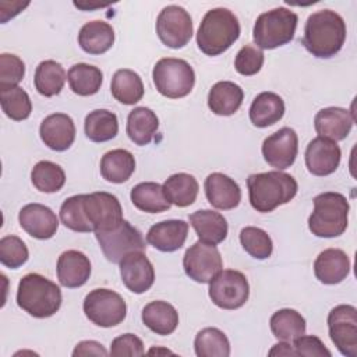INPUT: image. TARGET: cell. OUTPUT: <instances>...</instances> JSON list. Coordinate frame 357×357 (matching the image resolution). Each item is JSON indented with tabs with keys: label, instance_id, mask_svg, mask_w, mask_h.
Masks as SVG:
<instances>
[{
	"label": "cell",
	"instance_id": "47",
	"mask_svg": "<svg viewBox=\"0 0 357 357\" xmlns=\"http://www.w3.org/2000/svg\"><path fill=\"white\" fill-rule=\"evenodd\" d=\"M110 356L121 357V356H142L145 353L142 340L134 333H124L113 339L110 344Z\"/></svg>",
	"mask_w": 357,
	"mask_h": 357
},
{
	"label": "cell",
	"instance_id": "15",
	"mask_svg": "<svg viewBox=\"0 0 357 357\" xmlns=\"http://www.w3.org/2000/svg\"><path fill=\"white\" fill-rule=\"evenodd\" d=\"M298 152V138L293 128L283 127L264 139L262 155L272 167L284 170L290 167Z\"/></svg>",
	"mask_w": 357,
	"mask_h": 357
},
{
	"label": "cell",
	"instance_id": "9",
	"mask_svg": "<svg viewBox=\"0 0 357 357\" xmlns=\"http://www.w3.org/2000/svg\"><path fill=\"white\" fill-rule=\"evenodd\" d=\"M95 237L107 261L113 264H119L130 252L145 251L146 247L141 231L124 219L113 229L95 231Z\"/></svg>",
	"mask_w": 357,
	"mask_h": 357
},
{
	"label": "cell",
	"instance_id": "49",
	"mask_svg": "<svg viewBox=\"0 0 357 357\" xmlns=\"http://www.w3.org/2000/svg\"><path fill=\"white\" fill-rule=\"evenodd\" d=\"M107 350L99 343V342H95V340H82L79 342L74 351H73V356L77 357V356H107Z\"/></svg>",
	"mask_w": 357,
	"mask_h": 357
},
{
	"label": "cell",
	"instance_id": "10",
	"mask_svg": "<svg viewBox=\"0 0 357 357\" xmlns=\"http://www.w3.org/2000/svg\"><path fill=\"white\" fill-rule=\"evenodd\" d=\"M250 296V284L240 271H220L209 284V298L223 310H237L243 307Z\"/></svg>",
	"mask_w": 357,
	"mask_h": 357
},
{
	"label": "cell",
	"instance_id": "39",
	"mask_svg": "<svg viewBox=\"0 0 357 357\" xmlns=\"http://www.w3.org/2000/svg\"><path fill=\"white\" fill-rule=\"evenodd\" d=\"M194 350L198 357H229L230 343L220 329L204 328L195 336Z\"/></svg>",
	"mask_w": 357,
	"mask_h": 357
},
{
	"label": "cell",
	"instance_id": "23",
	"mask_svg": "<svg viewBox=\"0 0 357 357\" xmlns=\"http://www.w3.org/2000/svg\"><path fill=\"white\" fill-rule=\"evenodd\" d=\"M188 234V223L181 219L159 222L146 233V241L162 252H174L180 250Z\"/></svg>",
	"mask_w": 357,
	"mask_h": 357
},
{
	"label": "cell",
	"instance_id": "12",
	"mask_svg": "<svg viewBox=\"0 0 357 357\" xmlns=\"http://www.w3.org/2000/svg\"><path fill=\"white\" fill-rule=\"evenodd\" d=\"M329 337L346 357H357V310L349 304H340L328 315Z\"/></svg>",
	"mask_w": 357,
	"mask_h": 357
},
{
	"label": "cell",
	"instance_id": "17",
	"mask_svg": "<svg viewBox=\"0 0 357 357\" xmlns=\"http://www.w3.org/2000/svg\"><path fill=\"white\" fill-rule=\"evenodd\" d=\"M342 158L340 146L328 138L317 137L307 145L305 166L314 176H329L336 172Z\"/></svg>",
	"mask_w": 357,
	"mask_h": 357
},
{
	"label": "cell",
	"instance_id": "7",
	"mask_svg": "<svg viewBox=\"0 0 357 357\" xmlns=\"http://www.w3.org/2000/svg\"><path fill=\"white\" fill-rule=\"evenodd\" d=\"M153 84L158 92L170 99L187 96L195 84L192 67L183 59H160L152 71Z\"/></svg>",
	"mask_w": 357,
	"mask_h": 357
},
{
	"label": "cell",
	"instance_id": "50",
	"mask_svg": "<svg viewBox=\"0 0 357 357\" xmlns=\"http://www.w3.org/2000/svg\"><path fill=\"white\" fill-rule=\"evenodd\" d=\"M269 356H296V353L290 343L282 340L269 350Z\"/></svg>",
	"mask_w": 357,
	"mask_h": 357
},
{
	"label": "cell",
	"instance_id": "38",
	"mask_svg": "<svg viewBox=\"0 0 357 357\" xmlns=\"http://www.w3.org/2000/svg\"><path fill=\"white\" fill-rule=\"evenodd\" d=\"M269 326L273 336L283 342H291L304 335L307 328L304 317L291 308H283L273 312L269 319Z\"/></svg>",
	"mask_w": 357,
	"mask_h": 357
},
{
	"label": "cell",
	"instance_id": "6",
	"mask_svg": "<svg viewBox=\"0 0 357 357\" xmlns=\"http://www.w3.org/2000/svg\"><path fill=\"white\" fill-rule=\"evenodd\" d=\"M298 17L286 7H278L258 15L252 38L258 49H276L293 40Z\"/></svg>",
	"mask_w": 357,
	"mask_h": 357
},
{
	"label": "cell",
	"instance_id": "45",
	"mask_svg": "<svg viewBox=\"0 0 357 357\" xmlns=\"http://www.w3.org/2000/svg\"><path fill=\"white\" fill-rule=\"evenodd\" d=\"M25 75L24 61L10 53L0 54V89L18 86Z\"/></svg>",
	"mask_w": 357,
	"mask_h": 357
},
{
	"label": "cell",
	"instance_id": "5",
	"mask_svg": "<svg viewBox=\"0 0 357 357\" xmlns=\"http://www.w3.org/2000/svg\"><path fill=\"white\" fill-rule=\"evenodd\" d=\"M349 201L340 192H322L314 198V211L308 218L310 231L322 238L339 237L347 229Z\"/></svg>",
	"mask_w": 357,
	"mask_h": 357
},
{
	"label": "cell",
	"instance_id": "20",
	"mask_svg": "<svg viewBox=\"0 0 357 357\" xmlns=\"http://www.w3.org/2000/svg\"><path fill=\"white\" fill-rule=\"evenodd\" d=\"M204 188L208 202L216 209L230 211L238 206L241 201L240 185L223 173H211L205 178Z\"/></svg>",
	"mask_w": 357,
	"mask_h": 357
},
{
	"label": "cell",
	"instance_id": "30",
	"mask_svg": "<svg viewBox=\"0 0 357 357\" xmlns=\"http://www.w3.org/2000/svg\"><path fill=\"white\" fill-rule=\"evenodd\" d=\"M248 114L255 127H269L283 117L284 102L275 92H261L254 98Z\"/></svg>",
	"mask_w": 357,
	"mask_h": 357
},
{
	"label": "cell",
	"instance_id": "44",
	"mask_svg": "<svg viewBox=\"0 0 357 357\" xmlns=\"http://www.w3.org/2000/svg\"><path fill=\"white\" fill-rule=\"evenodd\" d=\"M29 258L25 243L17 236H4L0 240V262L11 269L22 266Z\"/></svg>",
	"mask_w": 357,
	"mask_h": 357
},
{
	"label": "cell",
	"instance_id": "8",
	"mask_svg": "<svg viewBox=\"0 0 357 357\" xmlns=\"http://www.w3.org/2000/svg\"><path fill=\"white\" fill-rule=\"evenodd\" d=\"M86 318L102 328L121 324L127 315L124 298L109 289H95L86 294L82 304Z\"/></svg>",
	"mask_w": 357,
	"mask_h": 357
},
{
	"label": "cell",
	"instance_id": "31",
	"mask_svg": "<svg viewBox=\"0 0 357 357\" xmlns=\"http://www.w3.org/2000/svg\"><path fill=\"white\" fill-rule=\"evenodd\" d=\"M135 170L134 155L127 149H112L100 159L102 177L114 184L127 181Z\"/></svg>",
	"mask_w": 357,
	"mask_h": 357
},
{
	"label": "cell",
	"instance_id": "24",
	"mask_svg": "<svg viewBox=\"0 0 357 357\" xmlns=\"http://www.w3.org/2000/svg\"><path fill=\"white\" fill-rule=\"evenodd\" d=\"M350 272L349 255L340 248H326L314 261V273L324 284H337Z\"/></svg>",
	"mask_w": 357,
	"mask_h": 357
},
{
	"label": "cell",
	"instance_id": "32",
	"mask_svg": "<svg viewBox=\"0 0 357 357\" xmlns=\"http://www.w3.org/2000/svg\"><path fill=\"white\" fill-rule=\"evenodd\" d=\"M198 181L188 173H176L166 178L163 191L167 201L178 208H185L194 204L198 195Z\"/></svg>",
	"mask_w": 357,
	"mask_h": 357
},
{
	"label": "cell",
	"instance_id": "4",
	"mask_svg": "<svg viewBox=\"0 0 357 357\" xmlns=\"http://www.w3.org/2000/svg\"><path fill=\"white\" fill-rule=\"evenodd\" d=\"M17 304L35 318H49L61 307V290L47 278L28 273L18 283Z\"/></svg>",
	"mask_w": 357,
	"mask_h": 357
},
{
	"label": "cell",
	"instance_id": "34",
	"mask_svg": "<svg viewBox=\"0 0 357 357\" xmlns=\"http://www.w3.org/2000/svg\"><path fill=\"white\" fill-rule=\"evenodd\" d=\"M70 89L79 96L95 95L103 82V73L100 68L86 63H78L70 67L67 73Z\"/></svg>",
	"mask_w": 357,
	"mask_h": 357
},
{
	"label": "cell",
	"instance_id": "18",
	"mask_svg": "<svg viewBox=\"0 0 357 357\" xmlns=\"http://www.w3.org/2000/svg\"><path fill=\"white\" fill-rule=\"evenodd\" d=\"M20 226L33 238L47 240L52 238L59 227L56 213L46 205L28 204L21 208L18 213Z\"/></svg>",
	"mask_w": 357,
	"mask_h": 357
},
{
	"label": "cell",
	"instance_id": "41",
	"mask_svg": "<svg viewBox=\"0 0 357 357\" xmlns=\"http://www.w3.org/2000/svg\"><path fill=\"white\" fill-rule=\"evenodd\" d=\"M0 103L4 114L15 121H22L31 116L32 102L21 86L0 89Z\"/></svg>",
	"mask_w": 357,
	"mask_h": 357
},
{
	"label": "cell",
	"instance_id": "35",
	"mask_svg": "<svg viewBox=\"0 0 357 357\" xmlns=\"http://www.w3.org/2000/svg\"><path fill=\"white\" fill-rule=\"evenodd\" d=\"M112 95L123 105H135L144 96V84L141 77L128 68H120L114 73L110 84Z\"/></svg>",
	"mask_w": 357,
	"mask_h": 357
},
{
	"label": "cell",
	"instance_id": "28",
	"mask_svg": "<svg viewBox=\"0 0 357 357\" xmlns=\"http://www.w3.org/2000/svg\"><path fill=\"white\" fill-rule=\"evenodd\" d=\"M114 43V29L105 21H89L78 33V45L88 54H103Z\"/></svg>",
	"mask_w": 357,
	"mask_h": 357
},
{
	"label": "cell",
	"instance_id": "33",
	"mask_svg": "<svg viewBox=\"0 0 357 357\" xmlns=\"http://www.w3.org/2000/svg\"><path fill=\"white\" fill-rule=\"evenodd\" d=\"M134 206L146 213H159L170 208L163 185L153 181H144L132 187L130 194Z\"/></svg>",
	"mask_w": 357,
	"mask_h": 357
},
{
	"label": "cell",
	"instance_id": "40",
	"mask_svg": "<svg viewBox=\"0 0 357 357\" xmlns=\"http://www.w3.org/2000/svg\"><path fill=\"white\" fill-rule=\"evenodd\" d=\"M31 180L36 190L50 194L63 188L66 183V174L57 163L50 160H40L33 166L31 172Z\"/></svg>",
	"mask_w": 357,
	"mask_h": 357
},
{
	"label": "cell",
	"instance_id": "21",
	"mask_svg": "<svg viewBox=\"0 0 357 357\" xmlns=\"http://www.w3.org/2000/svg\"><path fill=\"white\" fill-rule=\"evenodd\" d=\"M354 124V114L343 107H325L321 109L314 119V126L318 137L332 141L344 139Z\"/></svg>",
	"mask_w": 357,
	"mask_h": 357
},
{
	"label": "cell",
	"instance_id": "3",
	"mask_svg": "<svg viewBox=\"0 0 357 357\" xmlns=\"http://www.w3.org/2000/svg\"><path fill=\"white\" fill-rule=\"evenodd\" d=\"M240 36V22L233 11L218 7L209 10L198 28L197 45L208 56L226 52Z\"/></svg>",
	"mask_w": 357,
	"mask_h": 357
},
{
	"label": "cell",
	"instance_id": "27",
	"mask_svg": "<svg viewBox=\"0 0 357 357\" xmlns=\"http://www.w3.org/2000/svg\"><path fill=\"white\" fill-rule=\"evenodd\" d=\"M141 318L146 328L162 336L173 333L178 325V312L172 304L162 300L148 303L142 308Z\"/></svg>",
	"mask_w": 357,
	"mask_h": 357
},
{
	"label": "cell",
	"instance_id": "36",
	"mask_svg": "<svg viewBox=\"0 0 357 357\" xmlns=\"http://www.w3.org/2000/svg\"><path fill=\"white\" fill-rule=\"evenodd\" d=\"M85 135L92 142H106L113 139L119 132L117 116L106 109H96L86 114Z\"/></svg>",
	"mask_w": 357,
	"mask_h": 357
},
{
	"label": "cell",
	"instance_id": "29",
	"mask_svg": "<svg viewBox=\"0 0 357 357\" xmlns=\"http://www.w3.org/2000/svg\"><path fill=\"white\" fill-rule=\"evenodd\" d=\"M159 127V119L153 110L145 106L132 109L127 117L126 131L128 138L139 146L148 145Z\"/></svg>",
	"mask_w": 357,
	"mask_h": 357
},
{
	"label": "cell",
	"instance_id": "11",
	"mask_svg": "<svg viewBox=\"0 0 357 357\" xmlns=\"http://www.w3.org/2000/svg\"><path fill=\"white\" fill-rule=\"evenodd\" d=\"M156 33L167 47L181 49L191 40L194 33L192 20L183 7L167 6L158 15Z\"/></svg>",
	"mask_w": 357,
	"mask_h": 357
},
{
	"label": "cell",
	"instance_id": "48",
	"mask_svg": "<svg viewBox=\"0 0 357 357\" xmlns=\"http://www.w3.org/2000/svg\"><path fill=\"white\" fill-rule=\"evenodd\" d=\"M296 356L305 357H331V351L325 347L322 340L314 335H301L293 340Z\"/></svg>",
	"mask_w": 357,
	"mask_h": 357
},
{
	"label": "cell",
	"instance_id": "26",
	"mask_svg": "<svg viewBox=\"0 0 357 357\" xmlns=\"http://www.w3.org/2000/svg\"><path fill=\"white\" fill-rule=\"evenodd\" d=\"M244 99V92L240 85L231 81L216 82L208 93V107L218 116L234 114Z\"/></svg>",
	"mask_w": 357,
	"mask_h": 357
},
{
	"label": "cell",
	"instance_id": "25",
	"mask_svg": "<svg viewBox=\"0 0 357 357\" xmlns=\"http://www.w3.org/2000/svg\"><path fill=\"white\" fill-rule=\"evenodd\" d=\"M198 238L208 244H219L227 236V222L219 212L212 209H199L188 216Z\"/></svg>",
	"mask_w": 357,
	"mask_h": 357
},
{
	"label": "cell",
	"instance_id": "13",
	"mask_svg": "<svg viewBox=\"0 0 357 357\" xmlns=\"http://www.w3.org/2000/svg\"><path fill=\"white\" fill-rule=\"evenodd\" d=\"M183 268L185 275L194 282L211 283L222 271L223 261L219 250L213 244L199 240L187 248L183 258Z\"/></svg>",
	"mask_w": 357,
	"mask_h": 357
},
{
	"label": "cell",
	"instance_id": "43",
	"mask_svg": "<svg viewBox=\"0 0 357 357\" xmlns=\"http://www.w3.org/2000/svg\"><path fill=\"white\" fill-rule=\"evenodd\" d=\"M240 243L245 252L255 259H266L271 257L273 244L269 234L255 226H247L240 231Z\"/></svg>",
	"mask_w": 357,
	"mask_h": 357
},
{
	"label": "cell",
	"instance_id": "37",
	"mask_svg": "<svg viewBox=\"0 0 357 357\" xmlns=\"http://www.w3.org/2000/svg\"><path fill=\"white\" fill-rule=\"evenodd\" d=\"M66 70L60 63L54 60L40 61L35 70V88L40 95L46 98L59 95L66 84Z\"/></svg>",
	"mask_w": 357,
	"mask_h": 357
},
{
	"label": "cell",
	"instance_id": "19",
	"mask_svg": "<svg viewBox=\"0 0 357 357\" xmlns=\"http://www.w3.org/2000/svg\"><path fill=\"white\" fill-rule=\"evenodd\" d=\"M39 134L47 148L63 152L67 151L75 139V126L68 114L53 113L43 119Z\"/></svg>",
	"mask_w": 357,
	"mask_h": 357
},
{
	"label": "cell",
	"instance_id": "1",
	"mask_svg": "<svg viewBox=\"0 0 357 357\" xmlns=\"http://www.w3.org/2000/svg\"><path fill=\"white\" fill-rule=\"evenodd\" d=\"M346 33V22L337 13L319 10L307 18L303 45L312 56L329 59L340 52Z\"/></svg>",
	"mask_w": 357,
	"mask_h": 357
},
{
	"label": "cell",
	"instance_id": "46",
	"mask_svg": "<svg viewBox=\"0 0 357 357\" xmlns=\"http://www.w3.org/2000/svg\"><path fill=\"white\" fill-rule=\"evenodd\" d=\"M264 66V53L261 49L252 45L243 46L236 54L234 68L238 74L250 77L255 75Z\"/></svg>",
	"mask_w": 357,
	"mask_h": 357
},
{
	"label": "cell",
	"instance_id": "14",
	"mask_svg": "<svg viewBox=\"0 0 357 357\" xmlns=\"http://www.w3.org/2000/svg\"><path fill=\"white\" fill-rule=\"evenodd\" d=\"M84 209L93 233L109 230L123 220V209L116 195L105 191L84 194Z\"/></svg>",
	"mask_w": 357,
	"mask_h": 357
},
{
	"label": "cell",
	"instance_id": "22",
	"mask_svg": "<svg viewBox=\"0 0 357 357\" xmlns=\"http://www.w3.org/2000/svg\"><path fill=\"white\" fill-rule=\"evenodd\" d=\"M56 271L61 286L68 289L81 287L91 276V261L81 251L67 250L60 254Z\"/></svg>",
	"mask_w": 357,
	"mask_h": 357
},
{
	"label": "cell",
	"instance_id": "42",
	"mask_svg": "<svg viewBox=\"0 0 357 357\" xmlns=\"http://www.w3.org/2000/svg\"><path fill=\"white\" fill-rule=\"evenodd\" d=\"M60 220L61 223L77 233H89L93 231L89 225L85 209H84V194L73 195L67 198L60 206Z\"/></svg>",
	"mask_w": 357,
	"mask_h": 357
},
{
	"label": "cell",
	"instance_id": "16",
	"mask_svg": "<svg viewBox=\"0 0 357 357\" xmlns=\"http://www.w3.org/2000/svg\"><path fill=\"white\" fill-rule=\"evenodd\" d=\"M119 264L121 280L130 291L142 294L152 287L155 282V269L144 251L130 252Z\"/></svg>",
	"mask_w": 357,
	"mask_h": 357
},
{
	"label": "cell",
	"instance_id": "2",
	"mask_svg": "<svg viewBox=\"0 0 357 357\" xmlns=\"http://www.w3.org/2000/svg\"><path fill=\"white\" fill-rule=\"evenodd\" d=\"M247 187L251 206L262 213L290 202L298 190L296 178L280 170L250 174Z\"/></svg>",
	"mask_w": 357,
	"mask_h": 357
}]
</instances>
